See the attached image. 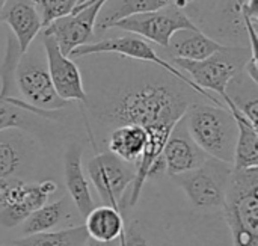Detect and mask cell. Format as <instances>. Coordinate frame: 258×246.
Returning <instances> with one entry per match:
<instances>
[{
	"mask_svg": "<svg viewBox=\"0 0 258 246\" xmlns=\"http://www.w3.org/2000/svg\"><path fill=\"white\" fill-rule=\"evenodd\" d=\"M6 38H8V29H6V26H3L2 21H0V64H2V59H3V54H5Z\"/></svg>",
	"mask_w": 258,
	"mask_h": 246,
	"instance_id": "4316f807",
	"label": "cell"
},
{
	"mask_svg": "<svg viewBox=\"0 0 258 246\" xmlns=\"http://www.w3.org/2000/svg\"><path fill=\"white\" fill-rule=\"evenodd\" d=\"M41 14L42 29L47 27L51 21L65 17L74 11L79 5V0H35Z\"/></svg>",
	"mask_w": 258,
	"mask_h": 246,
	"instance_id": "484cf974",
	"label": "cell"
},
{
	"mask_svg": "<svg viewBox=\"0 0 258 246\" xmlns=\"http://www.w3.org/2000/svg\"><path fill=\"white\" fill-rule=\"evenodd\" d=\"M237 124V141L234 148V169L258 168V127L249 122L233 106H227Z\"/></svg>",
	"mask_w": 258,
	"mask_h": 246,
	"instance_id": "603a6c76",
	"label": "cell"
},
{
	"mask_svg": "<svg viewBox=\"0 0 258 246\" xmlns=\"http://www.w3.org/2000/svg\"><path fill=\"white\" fill-rule=\"evenodd\" d=\"M15 83L21 98L41 110H62L70 103L62 100L51 83L42 41H33L20 54L15 68Z\"/></svg>",
	"mask_w": 258,
	"mask_h": 246,
	"instance_id": "52a82bcc",
	"label": "cell"
},
{
	"mask_svg": "<svg viewBox=\"0 0 258 246\" xmlns=\"http://www.w3.org/2000/svg\"><path fill=\"white\" fill-rule=\"evenodd\" d=\"M86 172L104 206L121 212L124 195L136 175L135 165L124 162L110 151H101L86 163Z\"/></svg>",
	"mask_w": 258,
	"mask_h": 246,
	"instance_id": "30bf717a",
	"label": "cell"
},
{
	"mask_svg": "<svg viewBox=\"0 0 258 246\" xmlns=\"http://www.w3.org/2000/svg\"><path fill=\"white\" fill-rule=\"evenodd\" d=\"M0 246H15V245H14V243H12V245H0Z\"/></svg>",
	"mask_w": 258,
	"mask_h": 246,
	"instance_id": "1f68e13d",
	"label": "cell"
},
{
	"mask_svg": "<svg viewBox=\"0 0 258 246\" xmlns=\"http://www.w3.org/2000/svg\"><path fill=\"white\" fill-rule=\"evenodd\" d=\"M148 141V133L139 126L115 127L107 139V151L127 163L136 165Z\"/></svg>",
	"mask_w": 258,
	"mask_h": 246,
	"instance_id": "7402d4cb",
	"label": "cell"
},
{
	"mask_svg": "<svg viewBox=\"0 0 258 246\" xmlns=\"http://www.w3.org/2000/svg\"><path fill=\"white\" fill-rule=\"evenodd\" d=\"M169 5H178L181 8H186L187 2L186 0H106L95 21V35L109 32L112 26L122 18L136 14L157 11Z\"/></svg>",
	"mask_w": 258,
	"mask_h": 246,
	"instance_id": "d6986e66",
	"label": "cell"
},
{
	"mask_svg": "<svg viewBox=\"0 0 258 246\" xmlns=\"http://www.w3.org/2000/svg\"><path fill=\"white\" fill-rule=\"evenodd\" d=\"M6 2H8V0H0V18H2V12H3V8L6 6Z\"/></svg>",
	"mask_w": 258,
	"mask_h": 246,
	"instance_id": "f546056e",
	"label": "cell"
},
{
	"mask_svg": "<svg viewBox=\"0 0 258 246\" xmlns=\"http://www.w3.org/2000/svg\"><path fill=\"white\" fill-rule=\"evenodd\" d=\"M63 181L68 197L80 216H85L95 207L89 181L83 169V145L79 141L68 144L63 153Z\"/></svg>",
	"mask_w": 258,
	"mask_h": 246,
	"instance_id": "ac0fdd59",
	"label": "cell"
},
{
	"mask_svg": "<svg viewBox=\"0 0 258 246\" xmlns=\"http://www.w3.org/2000/svg\"><path fill=\"white\" fill-rule=\"evenodd\" d=\"M166 230L172 246H233L222 213H175Z\"/></svg>",
	"mask_w": 258,
	"mask_h": 246,
	"instance_id": "ba28073f",
	"label": "cell"
},
{
	"mask_svg": "<svg viewBox=\"0 0 258 246\" xmlns=\"http://www.w3.org/2000/svg\"><path fill=\"white\" fill-rule=\"evenodd\" d=\"M94 0H79V5L74 8V11L73 12H77V11H80V9H83V8H86L88 5H91Z\"/></svg>",
	"mask_w": 258,
	"mask_h": 246,
	"instance_id": "83f0119b",
	"label": "cell"
},
{
	"mask_svg": "<svg viewBox=\"0 0 258 246\" xmlns=\"http://www.w3.org/2000/svg\"><path fill=\"white\" fill-rule=\"evenodd\" d=\"M222 215L233 246H258V168L233 169Z\"/></svg>",
	"mask_w": 258,
	"mask_h": 246,
	"instance_id": "3957f363",
	"label": "cell"
},
{
	"mask_svg": "<svg viewBox=\"0 0 258 246\" xmlns=\"http://www.w3.org/2000/svg\"><path fill=\"white\" fill-rule=\"evenodd\" d=\"M85 246H106V245H103V243H98V242H95V240L89 239V240L86 242V245Z\"/></svg>",
	"mask_w": 258,
	"mask_h": 246,
	"instance_id": "f1b7e54d",
	"label": "cell"
},
{
	"mask_svg": "<svg viewBox=\"0 0 258 246\" xmlns=\"http://www.w3.org/2000/svg\"><path fill=\"white\" fill-rule=\"evenodd\" d=\"M41 147L36 138L18 129L0 132V184L24 180L38 165ZM26 181V180H24Z\"/></svg>",
	"mask_w": 258,
	"mask_h": 246,
	"instance_id": "7c38bea8",
	"label": "cell"
},
{
	"mask_svg": "<svg viewBox=\"0 0 258 246\" xmlns=\"http://www.w3.org/2000/svg\"><path fill=\"white\" fill-rule=\"evenodd\" d=\"M103 53H113V54H118L121 57H128L132 60L154 64V65L163 68L166 73L180 79L183 83L190 86L198 95H201L207 101L225 106L216 95H212V94L200 89L186 74H183L165 56L159 54L157 50L147 39H144L138 35H133V33H125L122 36H109L104 39H97V41H92L89 44L80 45L70 53V57L71 59H80V57H86V56H92V54H103Z\"/></svg>",
	"mask_w": 258,
	"mask_h": 246,
	"instance_id": "8992f818",
	"label": "cell"
},
{
	"mask_svg": "<svg viewBox=\"0 0 258 246\" xmlns=\"http://www.w3.org/2000/svg\"><path fill=\"white\" fill-rule=\"evenodd\" d=\"M0 21L12 33L21 53L30 47L42 30V20L35 0H8Z\"/></svg>",
	"mask_w": 258,
	"mask_h": 246,
	"instance_id": "e0dca14e",
	"label": "cell"
},
{
	"mask_svg": "<svg viewBox=\"0 0 258 246\" xmlns=\"http://www.w3.org/2000/svg\"><path fill=\"white\" fill-rule=\"evenodd\" d=\"M186 2H187V3H190V2H195V0H186Z\"/></svg>",
	"mask_w": 258,
	"mask_h": 246,
	"instance_id": "4dcf8cb0",
	"label": "cell"
},
{
	"mask_svg": "<svg viewBox=\"0 0 258 246\" xmlns=\"http://www.w3.org/2000/svg\"><path fill=\"white\" fill-rule=\"evenodd\" d=\"M197 26L192 23L184 8L178 5H169L157 11L130 15L127 18L116 21L112 26V29H118L125 33H133L150 42H154L160 48L168 47L171 36L177 30Z\"/></svg>",
	"mask_w": 258,
	"mask_h": 246,
	"instance_id": "8fae6325",
	"label": "cell"
},
{
	"mask_svg": "<svg viewBox=\"0 0 258 246\" xmlns=\"http://www.w3.org/2000/svg\"><path fill=\"white\" fill-rule=\"evenodd\" d=\"M88 240L89 236L85 230V225L80 224L63 230L23 236L12 243L15 246H85Z\"/></svg>",
	"mask_w": 258,
	"mask_h": 246,
	"instance_id": "d4e9b609",
	"label": "cell"
},
{
	"mask_svg": "<svg viewBox=\"0 0 258 246\" xmlns=\"http://www.w3.org/2000/svg\"><path fill=\"white\" fill-rule=\"evenodd\" d=\"M41 41L44 45L47 67L56 94L68 103L79 101L85 104L86 101L85 82L77 62L70 56H65L51 36L42 35Z\"/></svg>",
	"mask_w": 258,
	"mask_h": 246,
	"instance_id": "5bb4252c",
	"label": "cell"
},
{
	"mask_svg": "<svg viewBox=\"0 0 258 246\" xmlns=\"http://www.w3.org/2000/svg\"><path fill=\"white\" fill-rule=\"evenodd\" d=\"M162 157L166 166V177L192 171L209 159V156L189 136L183 118L172 129L162 150Z\"/></svg>",
	"mask_w": 258,
	"mask_h": 246,
	"instance_id": "9a60e30c",
	"label": "cell"
},
{
	"mask_svg": "<svg viewBox=\"0 0 258 246\" xmlns=\"http://www.w3.org/2000/svg\"><path fill=\"white\" fill-rule=\"evenodd\" d=\"M82 221L83 218L77 212L70 197H62L53 203L47 201L44 206L29 215L20 227L23 236H30L76 227L83 224Z\"/></svg>",
	"mask_w": 258,
	"mask_h": 246,
	"instance_id": "2e32d148",
	"label": "cell"
},
{
	"mask_svg": "<svg viewBox=\"0 0 258 246\" xmlns=\"http://www.w3.org/2000/svg\"><path fill=\"white\" fill-rule=\"evenodd\" d=\"M94 2H97V0H94ZM94 2H92V3H94ZM103 2H106V0H103Z\"/></svg>",
	"mask_w": 258,
	"mask_h": 246,
	"instance_id": "d6a6232c",
	"label": "cell"
},
{
	"mask_svg": "<svg viewBox=\"0 0 258 246\" xmlns=\"http://www.w3.org/2000/svg\"><path fill=\"white\" fill-rule=\"evenodd\" d=\"M103 3V0H97L77 12L51 21L42 29V35L51 36L60 51L65 56H70L74 48L92 42L95 36V21Z\"/></svg>",
	"mask_w": 258,
	"mask_h": 246,
	"instance_id": "4fadbf2b",
	"label": "cell"
},
{
	"mask_svg": "<svg viewBox=\"0 0 258 246\" xmlns=\"http://www.w3.org/2000/svg\"><path fill=\"white\" fill-rule=\"evenodd\" d=\"M233 165L209 157L201 166L171 175L175 184L197 213H222Z\"/></svg>",
	"mask_w": 258,
	"mask_h": 246,
	"instance_id": "277c9868",
	"label": "cell"
},
{
	"mask_svg": "<svg viewBox=\"0 0 258 246\" xmlns=\"http://www.w3.org/2000/svg\"><path fill=\"white\" fill-rule=\"evenodd\" d=\"M183 122L192 141L209 157L233 165L237 124L227 106L195 101L183 115Z\"/></svg>",
	"mask_w": 258,
	"mask_h": 246,
	"instance_id": "7a4b0ae2",
	"label": "cell"
},
{
	"mask_svg": "<svg viewBox=\"0 0 258 246\" xmlns=\"http://www.w3.org/2000/svg\"><path fill=\"white\" fill-rule=\"evenodd\" d=\"M222 47L218 41L206 35L198 27L192 29H181L177 30L171 39L166 48H162L165 51V57H180L187 60H203L209 56H212L215 51H218Z\"/></svg>",
	"mask_w": 258,
	"mask_h": 246,
	"instance_id": "ffe728a7",
	"label": "cell"
},
{
	"mask_svg": "<svg viewBox=\"0 0 258 246\" xmlns=\"http://www.w3.org/2000/svg\"><path fill=\"white\" fill-rule=\"evenodd\" d=\"M124 224L122 213L110 206H95L83 219V225L89 239L103 245H110L112 242L118 240L122 234Z\"/></svg>",
	"mask_w": 258,
	"mask_h": 246,
	"instance_id": "44dd1931",
	"label": "cell"
},
{
	"mask_svg": "<svg viewBox=\"0 0 258 246\" xmlns=\"http://www.w3.org/2000/svg\"><path fill=\"white\" fill-rule=\"evenodd\" d=\"M251 57L252 53L248 47L222 45L218 51L203 60H187L180 57L166 59L186 74L200 89L209 94H216L222 101L228 83L243 71Z\"/></svg>",
	"mask_w": 258,
	"mask_h": 246,
	"instance_id": "5b68a950",
	"label": "cell"
},
{
	"mask_svg": "<svg viewBox=\"0 0 258 246\" xmlns=\"http://www.w3.org/2000/svg\"><path fill=\"white\" fill-rule=\"evenodd\" d=\"M86 91V107L106 126H139L147 133L171 135L187 107L194 91L163 68H121L103 88ZM195 92V91H194Z\"/></svg>",
	"mask_w": 258,
	"mask_h": 246,
	"instance_id": "6da1fadb",
	"label": "cell"
},
{
	"mask_svg": "<svg viewBox=\"0 0 258 246\" xmlns=\"http://www.w3.org/2000/svg\"><path fill=\"white\" fill-rule=\"evenodd\" d=\"M119 246H172L165 227L150 222L144 218H133L124 224L122 234L119 236Z\"/></svg>",
	"mask_w": 258,
	"mask_h": 246,
	"instance_id": "cb8c5ba5",
	"label": "cell"
},
{
	"mask_svg": "<svg viewBox=\"0 0 258 246\" xmlns=\"http://www.w3.org/2000/svg\"><path fill=\"white\" fill-rule=\"evenodd\" d=\"M57 192V183L44 180L29 183L12 180L0 184V225L3 228L20 227L29 215L44 206Z\"/></svg>",
	"mask_w": 258,
	"mask_h": 246,
	"instance_id": "9c48e42d",
	"label": "cell"
}]
</instances>
